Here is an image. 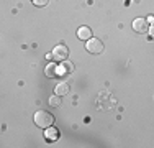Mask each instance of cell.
<instances>
[{
	"label": "cell",
	"mask_w": 154,
	"mask_h": 148,
	"mask_svg": "<svg viewBox=\"0 0 154 148\" xmlns=\"http://www.w3.org/2000/svg\"><path fill=\"white\" fill-rule=\"evenodd\" d=\"M69 56V48L66 44H57V46L53 48V53H51V58L56 59V61H66Z\"/></svg>",
	"instance_id": "2"
},
{
	"label": "cell",
	"mask_w": 154,
	"mask_h": 148,
	"mask_svg": "<svg viewBox=\"0 0 154 148\" xmlns=\"http://www.w3.org/2000/svg\"><path fill=\"white\" fill-rule=\"evenodd\" d=\"M35 124L39 128H48L54 124V117L49 112H46V110H38L35 114Z\"/></svg>",
	"instance_id": "1"
},
{
	"label": "cell",
	"mask_w": 154,
	"mask_h": 148,
	"mask_svg": "<svg viewBox=\"0 0 154 148\" xmlns=\"http://www.w3.org/2000/svg\"><path fill=\"white\" fill-rule=\"evenodd\" d=\"M148 20H144V18H136V20H133V30L136 33H146L148 31Z\"/></svg>",
	"instance_id": "4"
},
{
	"label": "cell",
	"mask_w": 154,
	"mask_h": 148,
	"mask_svg": "<svg viewBox=\"0 0 154 148\" xmlns=\"http://www.w3.org/2000/svg\"><path fill=\"white\" fill-rule=\"evenodd\" d=\"M77 38L79 40H89L92 38V30H90L89 27H80L79 30H77Z\"/></svg>",
	"instance_id": "5"
},
{
	"label": "cell",
	"mask_w": 154,
	"mask_h": 148,
	"mask_svg": "<svg viewBox=\"0 0 154 148\" xmlns=\"http://www.w3.org/2000/svg\"><path fill=\"white\" fill-rule=\"evenodd\" d=\"M57 137H59V133H57V130H56V128H49V127H48V130H46V138L48 140H49V142H51V140H57Z\"/></svg>",
	"instance_id": "8"
},
{
	"label": "cell",
	"mask_w": 154,
	"mask_h": 148,
	"mask_svg": "<svg viewBox=\"0 0 154 148\" xmlns=\"http://www.w3.org/2000/svg\"><path fill=\"white\" fill-rule=\"evenodd\" d=\"M48 2H49V0H33V3H35L36 7H45V5H48Z\"/></svg>",
	"instance_id": "11"
},
{
	"label": "cell",
	"mask_w": 154,
	"mask_h": 148,
	"mask_svg": "<svg viewBox=\"0 0 154 148\" xmlns=\"http://www.w3.org/2000/svg\"><path fill=\"white\" fill-rule=\"evenodd\" d=\"M69 91H71V87H69V84H66V82H59L56 86V94L57 95H66V94H69Z\"/></svg>",
	"instance_id": "6"
},
{
	"label": "cell",
	"mask_w": 154,
	"mask_h": 148,
	"mask_svg": "<svg viewBox=\"0 0 154 148\" xmlns=\"http://www.w3.org/2000/svg\"><path fill=\"white\" fill-rule=\"evenodd\" d=\"M62 71L67 72V74H71L72 71H74V64H72V63H69V61H64V64H62Z\"/></svg>",
	"instance_id": "10"
},
{
	"label": "cell",
	"mask_w": 154,
	"mask_h": 148,
	"mask_svg": "<svg viewBox=\"0 0 154 148\" xmlns=\"http://www.w3.org/2000/svg\"><path fill=\"white\" fill-rule=\"evenodd\" d=\"M87 51L89 53H92V54H100L102 51H103V43L100 41V40H97V38H89L87 40Z\"/></svg>",
	"instance_id": "3"
},
{
	"label": "cell",
	"mask_w": 154,
	"mask_h": 148,
	"mask_svg": "<svg viewBox=\"0 0 154 148\" xmlns=\"http://www.w3.org/2000/svg\"><path fill=\"white\" fill-rule=\"evenodd\" d=\"M49 105L51 107H59L61 105V95H51L49 97Z\"/></svg>",
	"instance_id": "9"
},
{
	"label": "cell",
	"mask_w": 154,
	"mask_h": 148,
	"mask_svg": "<svg viewBox=\"0 0 154 148\" xmlns=\"http://www.w3.org/2000/svg\"><path fill=\"white\" fill-rule=\"evenodd\" d=\"M45 74H46L48 77H54L57 74V66L54 64V63H49V64L45 68Z\"/></svg>",
	"instance_id": "7"
}]
</instances>
